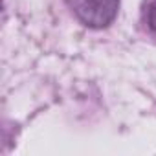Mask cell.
I'll return each instance as SVG.
<instances>
[{
	"instance_id": "6da1fadb",
	"label": "cell",
	"mask_w": 156,
	"mask_h": 156,
	"mask_svg": "<svg viewBox=\"0 0 156 156\" xmlns=\"http://www.w3.org/2000/svg\"><path fill=\"white\" fill-rule=\"evenodd\" d=\"M68 6L85 26L99 30L116 19L119 0H68Z\"/></svg>"
},
{
	"instance_id": "7a4b0ae2",
	"label": "cell",
	"mask_w": 156,
	"mask_h": 156,
	"mask_svg": "<svg viewBox=\"0 0 156 156\" xmlns=\"http://www.w3.org/2000/svg\"><path fill=\"white\" fill-rule=\"evenodd\" d=\"M143 20L149 31L156 37V0H145L143 4Z\"/></svg>"
}]
</instances>
